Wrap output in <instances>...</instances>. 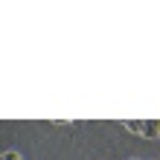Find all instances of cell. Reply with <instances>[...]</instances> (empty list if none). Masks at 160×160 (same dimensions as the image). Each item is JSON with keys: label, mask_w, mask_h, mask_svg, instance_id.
Masks as SVG:
<instances>
[{"label": "cell", "mask_w": 160, "mask_h": 160, "mask_svg": "<svg viewBox=\"0 0 160 160\" xmlns=\"http://www.w3.org/2000/svg\"><path fill=\"white\" fill-rule=\"evenodd\" d=\"M143 137H148V140L160 137V119H143Z\"/></svg>", "instance_id": "cell-1"}, {"label": "cell", "mask_w": 160, "mask_h": 160, "mask_svg": "<svg viewBox=\"0 0 160 160\" xmlns=\"http://www.w3.org/2000/svg\"><path fill=\"white\" fill-rule=\"evenodd\" d=\"M128 131H134V134H143V119H125L122 122Z\"/></svg>", "instance_id": "cell-2"}, {"label": "cell", "mask_w": 160, "mask_h": 160, "mask_svg": "<svg viewBox=\"0 0 160 160\" xmlns=\"http://www.w3.org/2000/svg\"><path fill=\"white\" fill-rule=\"evenodd\" d=\"M3 160H21V154H18V152H6Z\"/></svg>", "instance_id": "cell-3"}]
</instances>
